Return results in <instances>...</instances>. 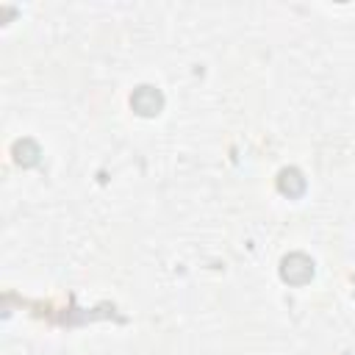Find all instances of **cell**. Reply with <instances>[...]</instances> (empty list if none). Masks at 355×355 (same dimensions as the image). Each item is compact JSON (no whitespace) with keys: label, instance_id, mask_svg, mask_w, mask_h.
I'll use <instances>...</instances> for the list:
<instances>
[{"label":"cell","instance_id":"cell-2","mask_svg":"<svg viewBox=\"0 0 355 355\" xmlns=\"http://www.w3.org/2000/svg\"><path fill=\"white\" fill-rule=\"evenodd\" d=\"M130 103H133V108L139 111V114H144V116H153V114H158L161 111V105H164V97L153 89V86H141L133 97H130Z\"/></svg>","mask_w":355,"mask_h":355},{"label":"cell","instance_id":"cell-1","mask_svg":"<svg viewBox=\"0 0 355 355\" xmlns=\"http://www.w3.org/2000/svg\"><path fill=\"white\" fill-rule=\"evenodd\" d=\"M311 275H313V261L305 258L302 252H294V255H288V258L283 261V280L300 286V283L311 280Z\"/></svg>","mask_w":355,"mask_h":355}]
</instances>
